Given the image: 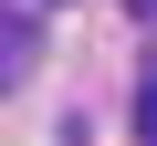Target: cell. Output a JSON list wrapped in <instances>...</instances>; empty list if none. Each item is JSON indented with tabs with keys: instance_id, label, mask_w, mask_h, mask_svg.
Returning a JSON list of instances; mask_svg holds the SVG:
<instances>
[{
	"instance_id": "cell-2",
	"label": "cell",
	"mask_w": 157,
	"mask_h": 146,
	"mask_svg": "<svg viewBox=\"0 0 157 146\" xmlns=\"http://www.w3.org/2000/svg\"><path fill=\"white\" fill-rule=\"evenodd\" d=\"M136 11H157V0H136Z\"/></svg>"
},
{
	"instance_id": "cell-1",
	"label": "cell",
	"mask_w": 157,
	"mask_h": 146,
	"mask_svg": "<svg viewBox=\"0 0 157 146\" xmlns=\"http://www.w3.org/2000/svg\"><path fill=\"white\" fill-rule=\"evenodd\" d=\"M21 73H32V21H11V31H0V84H21Z\"/></svg>"
}]
</instances>
